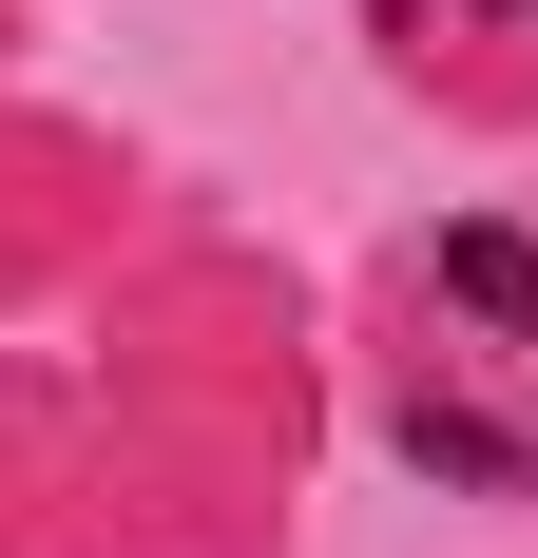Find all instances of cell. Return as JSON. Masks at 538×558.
<instances>
[{
	"mask_svg": "<svg viewBox=\"0 0 538 558\" xmlns=\"http://www.w3.org/2000/svg\"><path fill=\"white\" fill-rule=\"evenodd\" d=\"M384 444L424 482H481L538 501V231L462 213L404 251V308H384Z\"/></svg>",
	"mask_w": 538,
	"mask_h": 558,
	"instance_id": "cell-1",
	"label": "cell"
},
{
	"mask_svg": "<svg viewBox=\"0 0 538 558\" xmlns=\"http://www.w3.org/2000/svg\"><path fill=\"white\" fill-rule=\"evenodd\" d=\"M384 20V58H404V77H442V97H538V0H366Z\"/></svg>",
	"mask_w": 538,
	"mask_h": 558,
	"instance_id": "cell-2",
	"label": "cell"
}]
</instances>
